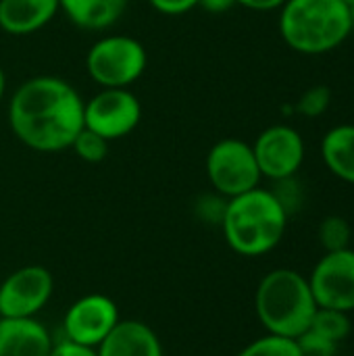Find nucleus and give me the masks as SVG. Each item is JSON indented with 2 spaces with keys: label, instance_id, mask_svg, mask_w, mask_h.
<instances>
[{
  "label": "nucleus",
  "instance_id": "obj_22",
  "mask_svg": "<svg viewBox=\"0 0 354 356\" xmlns=\"http://www.w3.org/2000/svg\"><path fill=\"white\" fill-rule=\"evenodd\" d=\"M271 192L280 200V204L284 207V211L288 213V217H290V213L298 211V207L303 202V188H300V184L294 177L277 179L275 181V188Z\"/></svg>",
  "mask_w": 354,
  "mask_h": 356
},
{
  "label": "nucleus",
  "instance_id": "obj_29",
  "mask_svg": "<svg viewBox=\"0 0 354 356\" xmlns=\"http://www.w3.org/2000/svg\"><path fill=\"white\" fill-rule=\"evenodd\" d=\"M4 92H6V73H4V69L0 67V104H2V100H4Z\"/></svg>",
  "mask_w": 354,
  "mask_h": 356
},
{
  "label": "nucleus",
  "instance_id": "obj_7",
  "mask_svg": "<svg viewBox=\"0 0 354 356\" xmlns=\"http://www.w3.org/2000/svg\"><path fill=\"white\" fill-rule=\"evenodd\" d=\"M142 121V104L129 88H100L83 100V127L106 142L129 136Z\"/></svg>",
  "mask_w": 354,
  "mask_h": 356
},
{
  "label": "nucleus",
  "instance_id": "obj_26",
  "mask_svg": "<svg viewBox=\"0 0 354 356\" xmlns=\"http://www.w3.org/2000/svg\"><path fill=\"white\" fill-rule=\"evenodd\" d=\"M50 356H98V353L94 348H86V346H79L75 342L63 340V342L52 346Z\"/></svg>",
  "mask_w": 354,
  "mask_h": 356
},
{
  "label": "nucleus",
  "instance_id": "obj_17",
  "mask_svg": "<svg viewBox=\"0 0 354 356\" xmlns=\"http://www.w3.org/2000/svg\"><path fill=\"white\" fill-rule=\"evenodd\" d=\"M309 330L334 344H340L351 334V319H348V313H342L336 309H317Z\"/></svg>",
  "mask_w": 354,
  "mask_h": 356
},
{
  "label": "nucleus",
  "instance_id": "obj_15",
  "mask_svg": "<svg viewBox=\"0 0 354 356\" xmlns=\"http://www.w3.org/2000/svg\"><path fill=\"white\" fill-rule=\"evenodd\" d=\"M129 0H58L61 13L86 31L111 29L125 13Z\"/></svg>",
  "mask_w": 354,
  "mask_h": 356
},
{
  "label": "nucleus",
  "instance_id": "obj_30",
  "mask_svg": "<svg viewBox=\"0 0 354 356\" xmlns=\"http://www.w3.org/2000/svg\"><path fill=\"white\" fill-rule=\"evenodd\" d=\"M351 21H353V29H354V2L351 4Z\"/></svg>",
  "mask_w": 354,
  "mask_h": 356
},
{
  "label": "nucleus",
  "instance_id": "obj_23",
  "mask_svg": "<svg viewBox=\"0 0 354 356\" xmlns=\"http://www.w3.org/2000/svg\"><path fill=\"white\" fill-rule=\"evenodd\" d=\"M303 356H334L338 350V344L317 336L315 332L307 330L300 338H296Z\"/></svg>",
  "mask_w": 354,
  "mask_h": 356
},
{
  "label": "nucleus",
  "instance_id": "obj_14",
  "mask_svg": "<svg viewBox=\"0 0 354 356\" xmlns=\"http://www.w3.org/2000/svg\"><path fill=\"white\" fill-rule=\"evenodd\" d=\"M96 353L98 356H163V346L146 323L119 321Z\"/></svg>",
  "mask_w": 354,
  "mask_h": 356
},
{
  "label": "nucleus",
  "instance_id": "obj_13",
  "mask_svg": "<svg viewBox=\"0 0 354 356\" xmlns=\"http://www.w3.org/2000/svg\"><path fill=\"white\" fill-rule=\"evenodd\" d=\"M58 13V0H0V29L10 35H29Z\"/></svg>",
  "mask_w": 354,
  "mask_h": 356
},
{
  "label": "nucleus",
  "instance_id": "obj_24",
  "mask_svg": "<svg viewBox=\"0 0 354 356\" xmlns=\"http://www.w3.org/2000/svg\"><path fill=\"white\" fill-rule=\"evenodd\" d=\"M225 207H227V198H223L221 194H213V196H202L198 200V215L202 221L209 223H219L223 221L225 215Z\"/></svg>",
  "mask_w": 354,
  "mask_h": 356
},
{
  "label": "nucleus",
  "instance_id": "obj_8",
  "mask_svg": "<svg viewBox=\"0 0 354 356\" xmlns=\"http://www.w3.org/2000/svg\"><path fill=\"white\" fill-rule=\"evenodd\" d=\"M52 292L54 280L46 267H21L0 284V317L33 319L48 305Z\"/></svg>",
  "mask_w": 354,
  "mask_h": 356
},
{
  "label": "nucleus",
  "instance_id": "obj_1",
  "mask_svg": "<svg viewBox=\"0 0 354 356\" xmlns=\"http://www.w3.org/2000/svg\"><path fill=\"white\" fill-rule=\"evenodd\" d=\"M8 125L27 148L63 152L83 127V98L61 77H29L10 96Z\"/></svg>",
  "mask_w": 354,
  "mask_h": 356
},
{
  "label": "nucleus",
  "instance_id": "obj_32",
  "mask_svg": "<svg viewBox=\"0 0 354 356\" xmlns=\"http://www.w3.org/2000/svg\"><path fill=\"white\" fill-rule=\"evenodd\" d=\"M351 248H353V250H354V242H353V246H351Z\"/></svg>",
  "mask_w": 354,
  "mask_h": 356
},
{
  "label": "nucleus",
  "instance_id": "obj_9",
  "mask_svg": "<svg viewBox=\"0 0 354 356\" xmlns=\"http://www.w3.org/2000/svg\"><path fill=\"white\" fill-rule=\"evenodd\" d=\"M319 309L354 311V250L325 252L309 277Z\"/></svg>",
  "mask_w": 354,
  "mask_h": 356
},
{
  "label": "nucleus",
  "instance_id": "obj_20",
  "mask_svg": "<svg viewBox=\"0 0 354 356\" xmlns=\"http://www.w3.org/2000/svg\"><path fill=\"white\" fill-rule=\"evenodd\" d=\"M108 144L104 138H100L98 134H94L88 127H81V131L75 136V140L71 142V150L77 154V159H81L83 163H100L106 159L108 154Z\"/></svg>",
  "mask_w": 354,
  "mask_h": 356
},
{
  "label": "nucleus",
  "instance_id": "obj_4",
  "mask_svg": "<svg viewBox=\"0 0 354 356\" xmlns=\"http://www.w3.org/2000/svg\"><path fill=\"white\" fill-rule=\"evenodd\" d=\"M351 31V6L342 0H286L280 13V33L300 54H325Z\"/></svg>",
  "mask_w": 354,
  "mask_h": 356
},
{
  "label": "nucleus",
  "instance_id": "obj_25",
  "mask_svg": "<svg viewBox=\"0 0 354 356\" xmlns=\"http://www.w3.org/2000/svg\"><path fill=\"white\" fill-rule=\"evenodd\" d=\"M148 4L161 15L177 17V15H186L192 8H196L198 0H148Z\"/></svg>",
  "mask_w": 354,
  "mask_h": 356
},
{
  "label": "nucleus",
  "instance_id": "obj_19",
  "mask_svg": "<svg viewBox=\"0 0 354 356\" xmlns=\"http://www.w3.org/2000/svg\"><path fill=\"white\" fill-rule=\"evenodd\" d=\"M236 356H303V353H300V346L296 340L267 334V336L250 342Z\"/></svg>",
  "mask_w": 354,
  "mask_h": 356
},
{
  "label": "nucleus",
  "instance_id": "obj_28",
  "mask_svg": "<svg viewBox=\"0 0 354 356\" xmlns=\"http://www.w3.org/2000/svg\"><path fill=\"white\" fill-rule=\"evenodd\" d=\"M198 6L211 15H221L232 6H236V0H198Z\"/></svg>",
  "mask_w": 354,
  "mask_h": 356
},
{
  "label": "nucleus",
  "instance_id": "obj_6",
  "mask_svg": "<svg viewBox=\"0 0 354 356\" xmlns=\"http://www.w3.org/2000/svg\"><path fill=\"white\" fill-rule=\"evenodd\" d=\"M207 177L213 190L230 200L259 188L263 175L252 146L236 138H225L213 144L207 154Z\"/></svg>",
  "mask_w": 354,
  "mask_h": 356
},
{
  "label": "nucleus",
  "instance_id": "obj_18",
  "mask_svg": "<svg viewBox=\"0 0 354 356\" xmlns=\"http://www.w3.org/2000/svg\"><path fill=\"white\" fill-rule=\"evenodd\" d=\"M351 242H353V229L344 217L332 215L319 223V244L323 246L325 252L346 250L351 248Z\"/></svg>",
  "mask_w": 354,
  "mask_h": 356
},
{
  "label": "nucleus",
  "instance_id": "obj_12",
  "mask_svg": "<svg viewBox=\"0 0 354 356\" xmlns=\"http://www.w3.org/2000/svg\"><path fill=\"white\" fill-rule=\"evenodd\" d=\"M52 340L48 330L33 319L0 317V356H50Z\"/></svg>",
  "mask_w": 354,
  "mask_h": 356
},
{
  "label": "nucleus",
  "instance_id": "obj_10",
  "mask_svg": "<svg viewBox=\"0 0 354 356\" xmlns=\"http://www.w3.org/2000/svg\"><path fill=\"white\" fill-rule=\"evenodd\" d=\"M119 321V309L113 298L88 294L69 307L63 327L69 342L96 350Z\"/></svg>",
  "mask_w": 354,
  "mask_h": 356
},
{
  "label": "nucleus",
  "instance_id": "obj_31",
  "mask_svg": "<svg viewBox=\"0 0 354 356\" xmlns=\"http://www.w3.org/2000/svg\"><path fill=\"white\" fill-rule=\"evenodd\" d=\"M342 2H346V4H348V6H351V4H353L354 0H342Z\"/></svg>",
  "mask_w": 354,
  "mask_h": 356
},
{
  "label": "nucleus",
  "instance_id": "obj_5",
  "mask_svg": "<svg viewBox=\"0 0 354 356\" xmlns=\"http://www.w3.org/2000/svg\"><path fill=\"white\" fill-rule=\"evenodd\" d=\"M146 65L148 52L144 44L123 33L98 38L86 54L88 75L100 88H129L142 77Z\"/></svg>",
  "mask_w": 354,
  "mask_h": 356
},
{
  "label": "nucleus",
  "instance_id": "obj_27",
  "mask_svg": "<svg viewBox=\"0 0 354 356\" xmlns=\"http://www.w3.org/2000/svg\"><path fill=\"white\" fill-rule=\"evenodd\" d=\"M236 4H242L250 10H275L286 4V0H236Z\"/></svg>",
  "mask_w": 354,
  "mask_h": 356
},
{
  "label": "nucleus",
  "instance_id": "obj_21",
  "mask_svg": "<svg viewBox=\"0 0 354 356\" xmlns=\"http://www.w3.org/2000/svg\"><path fill=\"white\" fill-rule=\"evenodd\" d=\"M330 102H332V92L330 88L325 86H313L309 88L296 102V111L303 115V117H309V119H317L321 117L328 108H330Z\"/></svg>",
  "mask_w": 354,
  "mask_h": 356
},
{
  "label": "nucleus",
  "instance_id": "obj_16",
  "mask_svg": "<svg viewBox=\"0 0 354 356\" xmlns=\"http://www.w3.org/2000/svg\"><path fill=\"white\" fill-rule=\"evenodd\" d=\"M321 156L336 177L354 184V125L330 129L321 140Z\"/></svg>",
  "mask_w": 354,
  "mask_h": 356
},
{
  "label": "nucleus",
  "instance_id": "obj_11",
  "mask_svg": "<svg viewBox=\"0 0 354 356\" xmlns=\"http://www.w3.org/2000/svg\"><path fill=\"white\" fill-rule=\"evenodd\" d=\"M252 152L263 177L273 181L294 177L305 161L303 136L290 125H271L259 134Z\"/></svg>",
  "mask_w": 354,
  "mask_h": 356
},
{
  "label": "nucleus",
  "instance_id": "obj_2",
  "mask_svg": "<svg viewBox=\"0 0 354 356\" xmlns=\"http://www.w3.org/2000/svg\"><path fill=\"white\" fill-rule=\"evenodd\" d=\"M288 213L271 190L255 188L227 200L221 221L225 242L242 257H263L284 238Z\"/></svg>",
  "mask_w": 354,
  "mask_h": 356
},
{
  "label": "nucleus",
  "instance_id": "obj_3",
  "mask_svg": "<svg viewBox=\"0 0 354 356\" xmlns=\"http://www.w3.org/2000/svg\"><path fill=\"white\" fill-rule=\"evenodd\" d=\"M255 309L267 334L300 338L319 309L309 286V277L294 269L269 271L255 294Z\"/></svg>",
  "mask_w": 354,
  "mask_h": 356
}]
</instances>
